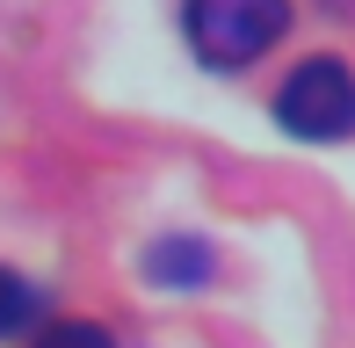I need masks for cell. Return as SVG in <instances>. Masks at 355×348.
<instances>
[{
    "label": "cell",
    "instance_id": "cell-2",
    "mask_svg": "<svg viewBox=\"0 0 355 348\" xmlns=\"http://www.w3.org/2000/svg\"><path fill=\"white\" fill-rule=\"evenodd\" d=\"M276 123L290 138H312V146L355 138V73L341 58H304L276 87Z\"/></svg>",
    "mask_w": 355,
    "mask_h": 348
},
{
    "label": "cell",
    "instance_id": "cell-3",
    "mask_svg": "<svg viewBox=\"0 0 355 348\" xmlns=\"http://www.w3.org/2000/svg\"><path fill=\"white\" fill-rule=\"evenodd\" d=\"M145 276H153L159 290H203V283H211V247H203L196 232H174V240L145 247Z\"/></svg>",
    "mask_w": 355,
    "mask_h": 348
},
{
    "label": "cell",
    "instance_id": "cell-5",
    "mask_svg": "<svg viewBox=\"0 0 355 348\" xmlns=\"http://www.w3.org/2000/svg\"><path fill=\"white\" fill-rule=\"evenodd\" d=\"M37 348H116V341H109L94 320H58V327L37 334Z\"/></svg>",
    "mask_w": 355,
    "mask_h": 348
},
{
    "label": "cell",
    "instance_id": "cell-1",
    "mask_svg": "<svg viewBox=\"0 0 355 348\" xmlns=\"http://www.w3.org/2000/svg\"><path fill=\"white\" fill-rule=\"evenodd\" d=\"M182 29H189V44H196L203 66L239 73L290 29V0H189Z\"/></svg>",
    "mask_w": 355,
    "mask_h": 348
},
{
    "label": "cell",
    "instance_id": "cell-4",
    "mask_svg": "<svg viewBox=\"0 0 355 348\" xmlns=\"http://www.w3.org/2000/svg\"><path fill=\"white\" fill-rule=\"evenodd\" d=\"M37 312H44V290H37L29 276H15V268H0V341L29 334V327H37Z\"/></svg>",
    "mask_w": 355,
    "mask_h": 348
}]
</instances>
